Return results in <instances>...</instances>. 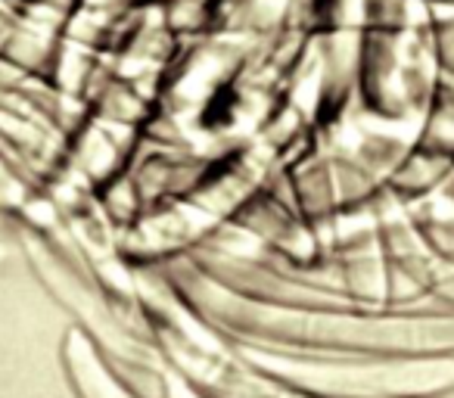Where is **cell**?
<instances>
[{
  "label": "cell",
  "instance_id": "2",
  "mask_svg": "<svg viewBox=\"0 0 454 398\" xmlns=\"http://www.w3.org/2000/svg\"><path fill=\"white\" fill-rule=\"evenodd\" d=\"M175 352H177V358L184 361V367L193 371V377L206 379L212 389L224 392L227 398H293V395H286V392L274 389L265 379L247 373L243 367H237L234 361H227L224 355H212L208 348H202L200 342L193 346L190 339H181Z\"/></svg>",
  "mask_w": 454,
  "mask_h": 398
},
{
  "label": "cell",
  "instance_id": "3",
  "mask_svg": "<svg viewBox=\"0 0 454 398\" xmlns=\"http://www.w3.org/2000/svg\"><path fill=\"white\" fill-rule=\"evenodd\" d=\"M66 361H69V373L84 398H131L109 377V371L103 367V361L97 358L90 342L82 333H69V339H66Z\"/></svg>",
  "mask_w": 454,
  "mask_h": 398
},
{
  "label": "cell",
  "instance_id": "1",
  "mask_svg": "<svg viewBox=\"0 0 454 398\" xmlns=\"http://www.w3.org/2000/svg\"><path fill=\"white\" fill-rule=\"evenodd\" d=\"M212 308L231 321H240V327L280 336V339L377 348V352H445V348H454V317L315 315V311L255 305L247 299L224 296V293L212 299Z\"/></svg>",
  "mask_w": 454,
  "mask_h": 398
}]
</instances>
